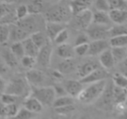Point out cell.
I'll return each instance as SVG.
<instances>
[{
	"mask_svg": "<svg viewBox=\"0 0 127 119\" xmlns=\"http://www.w3.org/2000/svg\"><path fill=\"white\" fill-rule=\"evenodd\" d=\"M11 28V36H10V39H11L12 41H14V43L16 42H23L25 39L29 38L31 37V35L26 32L25 30H24L23 29H21L20 27H18V25H10Z\"/></svg>",
	"mask_w": 127,
	"mask_h": 119,
	"instance_id": "16",
	"label": "cell"
},
{
	"mask_svg": "<svg viewBox=\"0 0 127 119\" xmlns=\"http://www.w3.org/2000/svg\"><path fill=\"white\" fill-rule=\"evenodd\" d=\"M89 48H90V44H83V45L75 46V52L78 56L83 57L85 55H88Z\"/></svg>",
	"mask_w": 127,
	"mask_h": 119,
	"instance_id": "46",
	"label": "cell"
},
{
	"mask_svg": "<svg viewBox=\"0 0 127 119\" xmlns=\"http://www.w3.org/2000/svg\"><path fill=\"white\" fill-rule=\"evenodd\" d=\"M109 43L111 48H126L127 47V35L111 37V38H110Z\"/></svg>",
	"mask_w": 127,
	"mask_h": 119,
	"instance_id": "28",
	"label": "cell"
},
{
	"mask_svg": "<svg viewBox=\"0 0 127 119\" xmlns=\"http://www.w3.org/2000/svg\"><path fill=\"white\" fill-rule=\"evenodd\" d=\"M17 101H18V97L13 95L7 94V93H2L1 95V103L2 104H14L17 103Z\"/></svg>",
	"mask_w": 127,
	"mask_h": 119,
	"instance_id": "42",
	"label": "cell"
},
{
	"mask_svg": "<svg viewBox=\"0 0 127 119\" xmlns=\"http://www.w3.org/2000/svg\"><path fill=\"white\" fill-rule=\"evenodd\" d=\"M29 14L31 15H37L42 12L43 11V2L41 1H32L27 4Z\"/></svg>",
	"mask_w": 127,
	"mask_h": 119,
	"instance_id": "35",
	"label": "cell"
},
{
	"mask_svg": "<svg viewBox=\"0 0 127 119\" xmlns=\"http://www.w3.org/2000/svg\"><path fill=\"white\" fill-rule=\"evenodd\" d=\"M22 43H23L24 48H25V56H30V57H32V58H37L40 49L36 45L35 43L31 38V37H29V38L25 39V40L23 41Z\"/></svg>",
	"mask_w": 127,
	"mask_h": 119,
	"instance_id": "21",
	"label": "cell"
},
{
	"mask_svg": "<svg viewBox=\"0 0 127 119\" xmlns=\"http://www.w3.org/2000/svg\"><path fill=\"white\" fill-rule=\"evenodd\" d=\"M10 50L11 51V52L15 55L17 58H23L25 56V48H24L23 43L22 42H16L13 43L11 45Z\"/></svg>",
	"mask_w": 127,
	"mask_h": 119,
	"instance_id": "33",
	"label": "cell"
},
{
	"mask_svg": "<svg viewBox=\"0 0 127 119\" xmlns=\"http://www.w3.org/2000/svg\"><path fill=\"white\" fill-rule=\"evenodd\" d=\"M126 48H111V53H112L113 58H114V60L116 63L125 61L127 58Z\"/></svg>",
	"mask_w": 127,
	"mask_h": 119,
	"instance_id": "32",
	"label": "cell"
},
{
	"mask_svg": "<svg viewBox=\"0 0 127 119\" xmlns=\"http://www.w3.org/2000/svg\"><path fill=\"white\" fill-rule=\"evenodd\" d=\"M18 111H19V109L16 103L9 105L1 103V116L3 118L4 117H13L14 118L17 114L18 113Z\"/></svg>",
	"mask_w": 127,
	"mask_h": 119,
	"instance_id": "25",
	"label": "cell"
},
{
	"mask_svg": "<svg viewBox=\"0 0 127 119\" xmlns=\"http://www.w3.org/2000/svg\"><path fill=\"white\" fill-rule=\"evenodd\" d=\"M74 104V99L73 97L70 96H60V97H57L55 100L53 107L55 109L57 108H61V107L64 106H69V105Z\"/></svg>",
	"mask_w": 127,
	"mask_h": 119,
	"instance_id": "31",
	"label": "cell"
},
{
	"mask_svg": "<svg viewBox=\"0 0 127 119\" xmlns=\"http://www.w3.org/2000/svg\"><path fill=\"white\" fill-rule=\"evenodd\" d=\"M98 68H100V63L93 61V60L92 61L90 60V61H87L79 65L77 69V72H78V75L80 77V79H83Z\"/></svg>",
	"mask_w": 127,
	"mask_h": 119,
	"instance_id": "13",
	"label": "cell"
},
{
	"mask_svg": "<svg viewBox=\"0 0 127 119\" xmlns=\"http://www.w3.org/2000/svg\"><path fill=\"white\" fill-rule=\"evenodd\" d=\"M11 36V28L8 25H2L0 28V39H1V44H4L10 39Z\"/></svg>",
	"mask_w": 127,
	"mask_h": 119,
	"instance_id": "37",
	"label": "cell"
},
{
	"mask_svg": "<svg viewBox=\"0 0 127 119\" xmlns=\"http://www.w3.org/2000/svg\"><path fill=\"white\" fill-rule=\"evenodd\" d=\"M111 22L116 25H125L127 24V11L124 10H111L109 12Z\"/></svg>",
	"mask_w": 127,
	"mask_h": 119,
	"instance_id": "18",
	"label": "cell"
},
{
	"mask_svg": "<svg viewBox=\"0 0 127 119\" xmlns=\"http://www.w3.org/2000/svg\"><path fill=\"white\" fill-rule=\"evenodd\" d=\"M28 15H29L28 7L25 4H21V5H19L16 9V17L18 21V20H22L28 17Z\"/></svg>",
	"mask_w": 127,
	"mask_h": 119,
	"instance_id": "40",
	"label": "cell"
},
{
	"mask_svg": "<svg viewBox=\"0 0 127 119\" xmlns=\"http://www.w3.org/2000/svg\"><path fill=\"white\" fill-rule=\"evenodd\" d=\"M111 23L109 13L96 11L93 13V25H103V26H109Z\"/></svg>",
	"mask_w": 127,
	"mask_h": 119,
	"instance_id": "23",
	"label": "cell"
},
{
	"mask_svg": "<svg viewBox=\"0 0 127 119\" xmlns=\"http://www.w3.org/2000/svg\"><path fill=\"white\" fill-rule=\"evenodd\" d=\"M57 54L59 58H61L64 60L72 59L76 55L75 47L68 44L58 45L57 48Z\"/></svg>",
	"mask_w": 127,
	"mask_h": 119,
	"instance_id": "15",
	"label": "cell"
},
{
	"mask_svg": "<svg viewBox=\"0 0 127 119\" xmlns=\"http://www.w3.org/2000/svg\"><path fill=\"white\" fill-rule=\"evenodd\" d=\"M36 116L35 113H32L30 110L25 109V107L19 109V111L14 117V119H32Z\"/></svg>",
	"mask_w": 127,
	"mask_h": 119,
	"instance_id": "39",
	"label": "cell"
},
{
	"mask_svg": "<svg viewBox=\"0 0 127 119\" xmlns=\"http://www.w3.org/2000/svg\"><path fill=\"white\" fill-rule=\"evenodd\" d=\"M110 37H119L127 35V27L125 25H114L110 28Z\"/></svg>",
	"mask_w": 127,
	"mask_h": 119,
	"instance_id": "34",
	"label": "cell"
},
{
	"mask_svg": "<svg viewBox=\"0 0 127 119\" xmlns=\"http://www.w3.org/2000/svg\"><path fill=\"white\" fill-rule=\"evenodd\" d=\"M124 119H127V110L124 114Z\"/></svg>",
	"mask_w": 127,
	"mask_h": 119,
	"instance_id": "52",
	"label": "cell"
},
{
	"mask_svg": "<svg viewBox=\"0 0 127 119\" xmlns=\"http://www.w3.org/2000/svg\"><path fill=\"white\" fill-rule=\"evenodd\" d=\"M89 40H90V37H89L88 34L81 33L76 37V39H75V46L87 44H89Z\"/></svg>",
	"mask_w": 127,
	"mask_h": 119,
	"instance_id": "45",
	"label": "cell"
},
{
	"mask_svg": "<svg viewBox=\"0 0 127 119\" xmlns=\"http://www.w3.org/2000/svg\"><path fill=\"white\" fill-rule=\"evenodd\" d=\"M31 96L38 100L44 106H53L55 100L57 99L56 91L52 86L32 87Z\"/></svg>",
	"mask_w": 127,
	"mask_h": 119,
	"instance_id": "4",
	"label": "cell"
},
{
	"mask_svg": "<svg viewBox=\"0 0 127 119\" xmlns=\"http://www.w3.org/2000/svg\"><path fill=\"white\" fill-rule=\"evenodd\" d=\"M125 63H127V58H126V59L125 60Z\"/></svg>",
	"mask_w": 127,
	"mask_h": 119,
	"instance_id": "55",
	"label": "cell"
},
{
	"mask_svg": "<svg viewBox=\"0 0 127 119\" xmlns=\"http://www.w3.org/2000/svg\"><path fill=\"white\" fill-rule=\"evenodd\" d=\"M110 7L111 10H124L127 11V1L123 0H111L109 1Z\"/></svg>",
	"mask_w": 127,
	"mask_h": 119,
	"instance_id": "38",
	"label": "cell"
},
{
	"mask_svg": "<svg viewBox=\"0 0 127 119\" xmlns=\"http://www.w3.org/2000/svg\"><path fill=\"white\" fill-rule=\"evenodd\" d=\"M94 6H95L97 11H101V12L109 13L111 11V7H110L109 1L106 0H97L94 2Z\"/></svg>",
	"mask_w": 127,
	"mask_h": 119,
	"instance_id": "36",
	"label": "cell"
},
{
	"mask_svg": "<svg viewBox=\"0 0 127 119\" xmlns=\"http://www.w3.org/2000/svg\"><path fill=\"white\" fill-rule=\"evenodd\" d=\"M111 27L97 25L92 24L88 29V36L93 41L97 40H106L110 37L109 30Z\"/></svg>",
	"mask_w": 127,
	"mask_h": 119,
	"instance_id": "7",
	"label": "cell"
},
{
	"mask_svg": "<svg viewBox=\"0 0 127 119\" xmlns=\"http://www.w3.org/2000/svg\"><path fill=\"white\" fill-rule=\"evenodd\" d=\"M120 73L127 77V63H124L123 64L120 65Z\"/></svg>",
	"mask_w": 127,
	"mask_h": 119,
	"instance_id": "50",
	"label": "cell"
},
{
	"mask_svg": "<svg viewBox=\"0 0 127 119\" xmlns=\"http://www.w3.org/2000/svg\"><path fill=\"white\" fill-rule=\"evenodd\" d=\"M17 25L18 27H20L21 29H23L24 30H25L26 32H28L30 35L37 32V26H36V23L32 19V18L27 17L26 18L22 20H18Z\"/></svg>",
	"mask_w": 127,
	"mask_h": 119,
	"instance_id": "22",
	"label": "cell"
},
{
	"mask_svg": "<svg viewBox=\"0 0 127 119\" xmlns=\"http://www.w3.org/2000/svg\"><path fill=\"white\" fill-rule=\"evenodd\" d=\"M4 93L11 94L17 97H29L32 93V88L26 78L15 77L9 83H7L5 90Z\"/></svg>",
	"mask_w": 127,
	"mask_h": 119,
	"instance_id": "2",
	"label": "cell"
},
{
	"mask_svg": "<svg viewBox=\"0 0 127 119\" xmlns=\"http://www.w3.org/2000/svg\"><path fill=\"white\" fill-rule=\"evenodd\" d=\"M76 69V63L72 59H68V60H63L61 63H58V70L60 71L62 74H69L74 71Z\"/></svg>",
	"mask_w": 127,
	"mask_h": 119,
	"instance_id": "24",
	"label": "cell"
},
{
	"mask_svg": "<svg viewBox=\"0 0 127 119\" xmlns=\"http://www.w3.org/2000/svg\"><path fill=\"white\" fill-rule=\"evenodd\" d=\"M106 85H107L106 80L90 84L83 89L81 94L78 96V100L85 104L97 102L102 96L103 92L106 88Z\"/></svg>",
	"mask_w": 127,
	"mask_h": 119,
	"instance_id": "1",
	"label": "cell"
},
{
	"mask_svg": "<svg viewBox=\"0 0 127 119\" xmlns=\"http://www.w3.org/2000/svg\"><path fill=\"white\" fill-rule=\"evenodd\" d=\"M31 38L32 39V41L35 43V44L39 49H41V48H43L44 46H45L46 44L49 43L45 36L40 31H37V32H35V33L32 34V35H31Z\"/></svg>",
	"mask_w": 127,
	"mask_h": 119,
	"instance_id": "29",
	"label": "cell"
},
{
	"mask_svg": "<svg viewBox=\"0 0 127 119\" xmlns=\"http://www.w3.org/2000/svg\"><path fill=\"white\" fill-rule=\"evenodd\" d=\"M113 89L114 84H107L104 91L103 92L102 96L97 101V105L100 109L104 110H109L112 109L114 104V96H113Z\"/></svg>",
	"mask_w": 127,
	"mask_h": 119,
	"instance_id": "5",
	"label": "cell"
},
{
	"mask_svg": "<svg viewBox=\"0 0 127 119\" xmlns=\"http://www.w3.org/2000/svg\"><path fill=\"white\" fill-rule=\"evenodd\" d=\"M91 4H92V2H90V1L78 0V1H71V2H69V5L68 6H69L71 14L76 17L81 12L88 10V6L91 5Z\"/></svg>",
	"mask_w": 127,
	"mask_h": 119,
	"instance_id": "17",
	"label": "cell"
},
{
	"mask_svg": "<svg viewBox=\"0 0 127 119\" xmlns=\"http://www.w3.org/2000/svg\"><path fill=\"white\" fill-rule=\"evenodd\" d=\"M75 110V106L73 105H69V106H64L61 107V108H57L55 109V112H56L58 115L60 116H66L69 115L70 113L73 112Z\"/></svg>",
	"mask_w": 127,
	"mask_h": 119,
	"instance_id": "44",
	"label": "cell"
},
{
	"mask_svg": "<svg viewBox=\"0 0 127 119\" xmlns=\"http://www.w3.org/2000/svg\"><path fill=\"white\" fill-rule=\"evenodd\" d=\"M2 58L3 61L6 63L9 67H15L18 63L17 58L15 55L11 52V50H3L2 51Z\"/></svg>",
	"mask_w": 127,
	"mask_h": 119,
	"instance_id": "27",
	"label": "cell"
},
{
	"mask_svg": "<svg viewBox=\"0 0 127 119\" xmlns=\"http://www.w3.org/2000/svg\"><path fill=\"white\" fill-rule=\"evenodd\" d=\"M21 63L25 68L32 70L33 69L34 65L37 63V58L30 56H25L23 58H21Z\"/></svg>",
	"mask_w": 127,
	"mask_h": 119,
	"instance_id": "41",
	"label": "cell"
},
{
	"mask_svg": "<svg viewBox=\"0 0 127 119\" xmlns=\"http://www.w3.org/2000/svg\"><path fill=\"white\" fill-rule=\"evenodd\" d=\"M112 83L117 87L127 89V77L120 72H116L112 76Z\"/></svg>",
	"mask_w": 127,
	"mask_h": 119,
	"instance_id": "30",
	"label": "cell"
},
{
	"mask_svg": "<svg viewBox=\"0 0 127 119\" xmlns=\"http://www.w3.org/2000/svg\"><path fill=\"white\" fill-rule=\"evenodd\" d=\"M11 14V12L9 4H4V2H1V18H5L6 16H9Z\"/></svg>",
	"mask_w": 127,
	"mask_h": 119,
	"instance_id": "47",
	"label": "cell"
},
{
	"mask_svg": "<svg viewBox=\"0 0 127 119\" xmlns=\"http://www.w3.org/2000/svg\"><path fill=\"white\" fill-rule=\"evenodd\" d=\"M113 96H114V103L117 104L125 103L127 99V89L117 87L114 85L113 89Z\"/></svg>",
	"mask_w": 127,
	"mask_h": 119,
	"instance_id": "26",
	"label": "cell"
},
{
	"mask_svg": "<svg viewBox=\"0 0 127 119\" xmlns=\"http://www.w3.org/2000/svg\"><path fill=\"white\" fill-rule=\"evenodd\" d=\"M125 108L127 109V99H126V101H125Z\"/></svg>",
	"mask_w": 127,
	"mask_h": 119,
	"instance_id": "53",
	"label": "cell"
},
{
	"mask_svg": "<svg viewBox=\"0 0 127 119\" xmlns=\"http://www.w3.org/2000/svg\"><path fill=\"white\" fill-rule=\"evenodd\" d=\"M108 76H109V73H108L107 70L103 68V67H100L97 70H96L95 71L91 73L90 75L85 77V78L80 79V82L83 84H95V83H98L101 82V81L106 80Z\"/></svg>",
	"mask_w": 127,
	"mask_h": 119,
	"instance_id": "10",
	"label": "cell"
},
{
	"mask_svg": "<svg viewBox=\"0 0 127 119\" xmlns=\"http://www.w3.org/2000/svg\"><path fill=\"white\" fill-rule=\"evenodd\" d=\"M25 78L28 81L30 85L32 87H43L44 83L47 80L46 75L44 71L38 69H32L29 70L25 74Z\"/></svg>",
	"mask_w": 127,
	"mask_h": 119,
	"instance_id": "6",
	"label": "cell"
},
{
	"mask_svg": "<svg viewBox=\"0 0 127 119\" xmlns=\"http://www.w3.org/2000/svg\"><path fill=\"white\" fill-rule=\"evenodd\" d=\"M53 49L50 43L45 46L41 48L39 53L37 57V63L43 68H48L51 64V56H52Z\"/></svg>",
	"mask_w": 127,
	"mask_h": 119,
	"instance_id": "8",
	"label": "cell"
},
{
	"mask_svg": "<svg viewBox=\"0 0 127 119\" xmlns=\"http://www.w3.org/2000/svg\"><path fill=\"white\" fill-rule=\"evenodd\" d=\"M24 107H25V109H27L28 110H30L31 112H32V113L37 114L43 110L44 105H43L38 100L36 99L35 97L30 96L29 97H27L26 99L25 100Z\"/></svg>",
	"mask_w": 127,
	"mask_h": 119,
	"instance_id": "19",
	"label": "cell"
},
{
	"mask_svg": "<svg viewBox=\"0 0 127 119\" xmlns=\"http://www.w3.org/2000/svg\"><path fill=\"white\" fill-rule=\"evenodd\" d=\"M78 119H90V117H88V116H81V117H79Z\"/></svg>",
	"mask_w": 127,
	"mask_h": 119,
	"instance_id": "51",
	"label": "cell"
},
{
	"mask_svg": "<svg viewBox=\"0 0 127 119\" xmlns=\"http://www.w3.org/2000/svg\"><path fill=\"white\" fill-rule=\"evenodd\" d=\"M64 29H66L65 24L53 23V22H46L45 30L48 38L51 41H54L57 36Z\"/></svg>",
	"mask_w": 127,
	"mask_h": 119,
	"instance_id": "14",
	"label": "cell"
},
{
	"mask_svg": "<svg viewBox=\"0 0 127 119\" xmlns=\"http://www.w3.org/2000/svg\"><path fill=\"white\" fill-rule=\"evenodd\" d=\"M126 50H127V48H126Z\"/></svg>",
	"mask_w": 127,
	"mask_h": 119,
	"instance_id": "56",
	"label": "cell"
},
{
	"mask_svg": "<svg viewBox=\"0 0 127 119\" xmlns=\"http://www.w3.org/2000/svg\"><path fill=\"white\" fill-rule=\"evenodd\" d=\"M93 23V12L90 10L83 11L75 19V26L80 30H88Z\"/></svg>",
	"mask_w": 127,
	"mask_h": 119,
	"instance_id": "9",
	"label": "cell"
},
{
	"mask_svg": "<svg viewBox=\"0 0 127 119\" xmlns=\"http://www.w3.org/2000/svg\"><path fill=\"white\" fill-rule=\"evenodd\" d=\"M110 43L107 40H97L92 41L90 44L88 56H100L102 53L110 50Z\"/></svg>",
	"mask_w": 127,
	"mask_h": 119,
	"instance_id": "12",
	"label": "cell"
},
{
	"mask_svg": "<svg viewBox=\"0 0 127 119\" xmlns=\"http://www.w3.org/2000/svg\"><path fill=\"white\" fill-rule=\"evenodd\" d=\"M71 15V12L69 6L55 4L46 11L44 17L46 18V22L65 24L70 19Z\"/></svg>",
	"mask_w": 127,
	"mask_h": 119,
	"instance_id": "3",
	"label": "cell"
},
{
	"mask_svg": "<svg viewBox=\"0 0 127 119\" xmlns=\"http://www.w3.org/2000/svg\"><path fill=\"white\" fill-rule=\"evenodd\" d=\"M69 38V32H68L67 29H64V30H62L55 38L54 42L55 44H57L58 45H61V44H64L65 42Z\"/></svg>",
	"mask_w": 127,
	"mask_h": 119,
	"instance_id": "43",
	"label": "cell"
},
{
	"mask_svg": "<svg viewBox=\"0 0 127 119\" xmlns=\"http://www.w3.org/2000/svg\"><path fill=\"white\" fill-rule=\"evenodd\" d=\"M99 63L100 65L105 70H109V69H111L114 67L115 64V60L114 58H113V55L111 53V49L107 50L106 51H104V53L99 56Z\"/></svg>",
	"mask_w": 127,
	"mask_h": 119,
	"instance_id": "20",
	"label": "cell"
},
{
	"mask_svg": "<svg viewBox=\"0 0 127 119\" xmlns=\"http://www.w3.org/2000/svg\"><path fill=\"white\" fill-rule=\"evenodd\" d=\"M64 87L65 89L68 96L77 98L85 89L83 87V84L80 81L74 80V79H70V80L65 81L64 83Z\"/></svg>",
	"mask_w": 127,
	"mask_h": 119,
	"instance_id": "11",
	"label": "cell"
},
{
	"mask_svg": "<svg viewBox=\"0 0 127 119\" xmlns=\"http://www.w3.org/2000/svg\"><path fill=\"white\" fill-rule=\"evenodd\" d=\"M51 119H59V118H58V117H52V118H51Z\"/></svg>",
	"mask_w": 127,
	"mask_h": 119,
	"instance_id": "54",
	"label": "cell"
},
{
	"mask_svg": "<svg viewBox=\"0 0 127 119\" xmlns=\"http://www.w3.org/2000/svg\"><path fill=\"white\" fill-rule=\"evenodd\" d=\"M54 89H55V91H56L57 96H58V97H60V96H68L67 92H66L65 89H64V86H61V85H58V84H57V85L54 86Z\"/></svg>",
	"mask_w": 127,
	"mask_h": 119,
	"instance_id": "48",
	"label": "cell"
},
{
	"mask_svg": "<svg viewBox=\"0 0 127 119\" xmlns=\"http://www.w3.org/2000/svg\"><path fill=\"white\" fill-rule=\"evenodd\" d=\"M51 77H52L53 80L56 81V82H60V81H62V80H63V78H64L63 74H62L60 71H58V70L51 71Z\"/></svg>",
	"mask_w": 127,
	"mask_h": 119,
	"instance_id": "49",
	"label": "cell"
}]
</instances>
